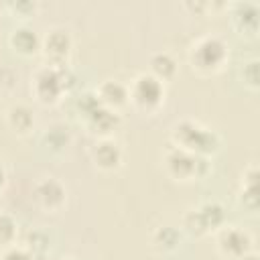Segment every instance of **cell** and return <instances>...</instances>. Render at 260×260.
Masks as SVG:
<instances>
[{"instance_id":"obj_1","label":"cell","mask_w":260,"mask_h":260,"mask_svg":"<svg viewBox=\"0 0 260 260\" xmlns=\"http://www.w3.org/2000/svg\"><path fill=\"white\" fill-rule=\"evenodd\" d=\"M189 65L199 75H215L230 61V45L223 37L205 32L191 41L187 51Z\"/></svg>"},{"instance_id":"obj_2","label":"cell","mask_w":260,"mask_h":260,"mask_svg":"<svg viewBox=\"0 0 260 260\" xmlns=\"http://www.w3.org/2000/svg\"><path fill=\"white\" fill-rule=\"evenodd\" d=\"M171 140L173 146L185 148L205 158L215 156L221 148V136L213 128H207L193 118H183L175 122L171 128Z\"/></svg>"},{"instance_id":"obj_3","label":"cell","mask_w":260,"mask_h":260,"mask_svg":"<svg viewBox=\"0 0 260 260\" xmlns=\"http://www.w3.org/2000/svg\"><path fill=\"white\" fill-rule=\"evenodd\" d=\"M71 71L67 65H41L30 81L32 95L43 106H55L71 87Z\"/></svg>"},{"instance_id":"obj_4","label":"cell","mask_w":260,"mask_h":260,"mask_svg":"<svg viewBox=\"0 0 260 260\" xmlns=\"http://www.w3.org/2000/svg\"><path fill=\"white\" fill-rule=\"evenodd\" d=\"M162 167H165V173L173 181L195 183V181H201L209 175L211 158L199 156V154L189 152V150L179 148V146H171V148H167V152L162 156Z\"/></svg>"},{"instance_id":"obj_5","label":"cell","mask_w":260,"mask_h":260,"mask_svg":"<svg viewBox=\"0 0 260 260\" xmlns=\"http://www.w3.org/2000/svg\"><path fill=\"white\" fill-rule=\"evenodd\" d=\"M228 213L225 207L219 201H201L193 207H189L183 217H181V232L201 238V236H209L215 234L217 230H221L225 225Z\"/></svg>"},{"instance_id":"obj_6","label":"cell","mask_w":260,"mask_h":260,"mask_svg":"<svg viewBox=\"0 0 260 260\" xmlns=\"http://www.w3.org/2000/svg\"><path fill=\"white\" fill-rule=\"evenodd\" d=\"M167 98V85L148 71L138 73L128 83V106L140 114H156Z\"/></svg>"},{"instance_id":"obj_7","label":"cell","mask_w":260,"mask_h":260,"mask_svg":"<svg viewBox=\"0 0 260 260\" xmlns=\"http://www.w3.org/2000/svg\"><path fill=\"white\" fill-rule=\"evenodd\" d=\"M215 250L225 260H240L242 256L254 252V238L248 230L240 225H223L215 234Z\"/></svg>"},{"instance_id":"obj_8","label":"cell","mask_w":260,"mask_h":260,"mask_svg":"<svg viewBox=\"0 0 260 260\" xmlns=\"http://www.w3.org/2000/svg\"><path fill=\"white\" fill-rule=\"evenodd\" d=\"M73 51V37L65 26H53L41 35V55L47 65H67Z\"/></svg>"},{"instance_id":"obj_9","label":"cell","mask_w":260,"mask_h":260,"mask_svg":"<svg viewBox=\"0 0 260 260\" xmlns=\"http://www.w3.org/2000/svg\"><path fill=\"white\" fill-rule=\"evenodd\" d=\"M32 197L37 205L47 213H57L67 203V187L57 177H43L32 187Z\"/></svg>"},{"instance_id":"obj_10","label":"cell","mask_w":260,"mask_h":260,"mask_svg":"<svg viewBox=\"0 0 260 260\" xmlns=\"http://www.w3.org/2000/svg\"><path fill=\"white\" fill-rule=\"evenodd\" d=\"M232 28L244 39H256L260 28V6L256 2H234L228 6Z\"/></svg>"},{"instance_id":"obj_11","label":"cell","mask_w":260,"mask_h":260,"mask_svg":"<svg viewBox=\"0 0 260 260\" xmlns=\"http://www.w3.org/2000/svg\"><path fill=\"white\" fill-rule=\"evenodd\" d=\"M89 158L91 162L104 171V173H112L118 171L124 162V148L122 144L110 136V138H95L93 146L89 148Z\"/></svg>"},{"instance_id":"obj_12","label":"cell","mask_w":260,"mask_h":260,"mask_svg":"<svg viewBox=\"0 0 260 260\" xmlns=\"http://www.w3.org/2000/svg\"><path fill=\"white\" fill-rule=\"evenodd\" d=\"M93 93L98 98V102L112 110V112H122L128 106V83L120 81V79H104L93 87Z\"/></svg>"},{"instance_id":"obj_13","label":"cell","mask_w":260,"mask_h":260,"mask_svg":"<svg viewBox=\"0 0 260 260\" xmlns=\"http://www.w3.org/2000/svg\"><path fill=\"white\" fill-rule=\"evenodd\" d=\"M85 128L95 136V138H110L114 134V130H118L120 126V114L112 112L108 108H104L102 104H98L87 116L81 118Z\"/></svg>"},{"instance_id":"obj_14","label":"cell","mask_w":260,"mask_h":260,"mask_svg":"<svg viewBox=\"0 0 260 260\" xmlns=\"http://www.w3.org/2000/svg\"><path fill=\"white\" fill-rule=\"evenodd\" d=\"M8 45L20 57H35L41 53V35L30 24L20 22L10 30Z\"/></svg>"},{"instance_id":"obj_15","label":"cell","mask_w":260,"mask_h":260,"mask_svg":"<svg viewBox=\"0 0 260 260\" xmlns=\"http://www.w3.org/2000/svg\"><path fill=\"white\" fill-rule=\"evenodd\" d=\"M238 203L246 211H252V213L258 211V167H256V162L248 165L242 171L240 189H238Z\"/></svg>"},{"instance_id":"obj_16","label":"cell","mask_w":260,"mask_h":260,"mask_svg":"<svg viewBox=\"0 0 260 260\" xmlns=\"http://www.w3.org/2000/svg\"><path fill=\"white\" fill-rule=\"evenodd\" d=\"M35 112L28 104H12L6 110V124L16 136H28L35 130Z\"/></svg>"},{"instance_id":"obj_17","label":"cell","mask_w":260,"mask_h":260,"mask_svg":"<svg viewBox=\"0 0 260 260\" xmlns=\"http://www.w3.org/2000/svg\"><path fill=\"white\" fill-rule=\"evenodd\" d=\"M148 73L154 75L158 81H162L167 85L169 81H173L177 77V73H179V61L169 51H156L148 59Z\"/></svg>"},{"instance_id":"obj_18","label":"cell","mask_w":260,"mask_h":260,"mask_svg":"<svg viewBox=\"0 0 260 260\" xmlns=\"http://www.w3.org/2000/svg\"><path fill=\"white\" fill-rule=\"evenodd\" d=\"M152 248L160 254H173L181 248V242H183V232L181 228H175V225H158L154 232H152Z\"/></svg>"},{"instance_id":"obj_19","label":"cell","mask_w":260,"mask_h":260,"mask_svg":"<svg viewBox=\"0 0 260 260\" xmlns=\"http://www.w3.org/2000/svg\"><path fill=\"white\" fill-rule=\"evenodd\" d=\"M22 248L35 258V260H43L51 248V240L45 232L41 230H32L28 236H26V242L22 244Z\"/></svg>"},{"instance_id":"obj_20","label":"cell","mask_w":260,"mask_h":260,"mask_svg":"<svg viewBox=\"0 0 260 260\" xmlns=\"http://www.w3.org/2000/svg\"><path fill=\"white\" fill-rule=\"evenodd\" d=\"M43 140L45 144L53 150V152H61L69 146V140H71V134H69V128L63 126V124H53L51 128H47V132L43 134Z\"/></svg>"},{"instance_id":"obj_21","label":"cell","mask_w":260,"mask_h":260,"mask_svg":"<svg viewBox=\"0 0 260 260\" xmlns=\"http://www.w3.org/2000/svg\"><path fill=\"white\" fill-rule=\"evenodd\" d=\"M16 238H18V223H16V219L10 213L0 211V250L14 246Z\"/></svg>"},{"instance_id":"obj_22","label":"cell","mask_w":260,"mask_h":260,"mask_svg":"<svg viewBox=\"0 0 260 260\" xmlns=\"http://www.w3.org/2000/svg\"><path fill=\"white\" fill-rule=\"evenodd\" d=\"M244 67H242V83H244V87H248L250 91H258L260 89V73H258V59L256 57H252V59H248V61H244L242 63Z\"/></svg>"},{"instance_id":"obj_23","label":"cell","mask_w":260,"mask_h":260,"mask_svg":"<svg viewBox=\"0 0 260 260\" xmlns=\"http://www.w3.org/2000/svg\"><path fill=\"white\" fill-rule=\"evenodd\" d=\"M0 260H35L22 246H10V248H4L0 252Z\"/></svg>"},{"instance_id":"obj_24","label":"cell","mask_w":260,"mask_h":260,"mask_svg":"<svg viewBox=\"0 0 260 260\" xmlns=\"http://www.w3.org/2000/svg\"><path fill=\"white\" fill-rule=\"evenodd\" d=\"M6 8L14 10V14H18L16 18H28L30 14H35L37 4L35 2H16V4H6Z\"/></svg>"},{"instance_id":"obj_25","label":"cell","mask_w":260,"mask_h":260,"mask_svg":"<svg viewBox=\"0 0 260 260\" xmlns=\"http://www.w3.org/2000/svg\"><path fill=\"white\" fill-rule=\"evenodd\" d=\"M6 181H8V179H6V171H4V167L0 165V193H2V189L6 187Z\"/></svg>"},{"instance_id":"obj_26","label":"cell","mask_w":260,"mask_h":260,"mask_svg":"<svg viewBox=\"0 0 260 260\" xmlns=\"http://www.w3.org/2000/svg\"><path fill=\"white\" fill-rule=\"evenodd\" d=\"M240 260H258V256H256V252H250V254H246V256H242Z\"/></svg>"},{"instance_id":"obj_27","label":"cell","mask_w":260,"mask_h":260,"mask_svg":"<svg viewBox=\"0 0 260 260\" xmlns=\"http://www.w3.org/2000/svg\"><path fill=\"white\" fill-rule=\"evenodd\" d=\"M0 211H2V199H0Z\"/></svg>"},{"instance_id":"obj_28","label":"cell","mask_w":260,"mask_h":260,"mask_svg":"<svg viewBox=\"0 0 260 260\" xmlns=\"http://www.w3.org/2000/svg\"><path fill=\"white\" fill-rule=\"evenodd\" d=\"M67 260H77V258H67Z\"/></svg>"}]
</instances>
